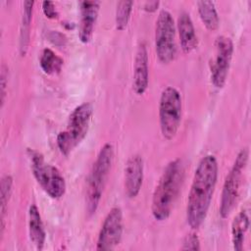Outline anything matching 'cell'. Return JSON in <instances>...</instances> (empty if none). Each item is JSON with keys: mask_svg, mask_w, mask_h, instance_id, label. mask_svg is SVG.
Returning a JSON list of instances; mask_svg holds the SVG:
<instances>
[{"mask_svg": "<svg viewBox=\"0 0 251 251\" xmlns=\"http://www.w3.org/2000/svg\"><path fill=\"white\" fill-rule=\"evenodd\" d=\"M100 3L98 1H81L79 3L80 19L78 25V38L87 44L92 37L95 23L98 18Z\"/></svg>", "mask_w": 251, "mask_h": 251, "instance_id": "12", "label": "cell"}, {"mask_svg": "<svg viewBox=\"0 0 251 251\" xmlns=\"http://www.w3.org/2000/svg\"><path fill=\"white\" fill-rule=\"evenodd\" d=\"M182 102L179 91L174 86L163 89L159 102V120L161 133L167 140H172L181 122Z\"/></svg>", "mask_w": 251, "mask_h": 251, "instance_id": "5", "label": "cell"}, {"mask_svg": "<svg viewBox=\"0 0 251 251\" xmlns=\"http://www.w3.org/2000/svg\"><path fill=\"white\" fill-rule=\"evenodd\" d=\"M159 4L160 2L159 1H149V2H145L144 3V6H143V9L148 12V13H153L155 12L158 7H159Z\"/></svg>", "mask_w": 251, "mask_h": 251, "instance_id": "26", "label": "cell"}, {"mask_svg": "<svg viewBox=\"0 0 251 251\" xmlns=\"http://www.w3.org/2000/svg\"><path fill=\"white\" fill-rule=\"evenodd\" d=\"M49 40L55 45H64L66 43L65 35L58 31H51L49 34Z\"/></svg>", "mask_w": 251, "mask_h": 251, "instance_id": "25", "label": "cell"}, {"mask_svg": "<svg viewBox=\"0 0 251 251\" xmlns=\"http://www.w3.org/2000/svg\"><path fill=\"white\" fill-rule=\"evenodd\" d=\"M176 25L172 14L163 9L160 11L155 25V49L159 61L171 63L176 54Z\"/></svg>", "mask_w": 251, "mask_h": 251, "instance_id": "8", "label": "cell"}, {"mask_svg": "<svg viewBox=\"0 0 251 251\" xmlns=\"http://www.w3.org/2000/svg\"><path fill=\"white\" fill-rule=\"evenodd\" d=\"M144 175L143 160L140 155L128 158L125 168V190L129 198H135L142 186Z\"/></svg>", "mask_w": 251, "mask_h": 251, "instance_id": "11", "label": "cell"}, {"mask_svg": "<svg viewBox=\"0 0 251 251\" xmlns=\"http://www.w3.org/2000/svg\"><path fill=\"white\" fill-rule=\"evenodd\" d=\"M93 107L91 103L85 102L76 106L71 113L67 128L57 135V145L61 153L68 156L87 135Z\"/></svg>", "mask_w": 251, "mask_h": 251, "instance_id": "4", "label": "cell"}, {"mask_svg": "<svg viewBox=\"0 0 251 251\" xmlns=\"http://www.w3.org/2000/svg\"><path fill=\"white\" fill-rule=\"evenodd\" d=\"M28 233L30 240L35 245L36 249L41 250L45 243L46 232L39 210L34 204L28 209Z\"/></svg>", "mask_w": 251, "mask_h": 251, "instance_id": "15", "label": "cell"}, {"mask_svg": "<svg viewBox=\"0 0 251 251\" xmlns=\"http://www.w3.org/2000/svg\"><path fill=\"white\" fill-rule=\"evenodd\" d=\"M232 54V40L225 35L218 36L215 40V55L210 64L211 82L217 88H223L226 84Z\"/></svg>", "mask_w": 251, "mask_h": 251, "instance_id": "9", "label": "cell"}, {"mask_svg": "<svg viewBox=\"0 0 251 251\" xmlns=\"http://www.w3.org/2000/svg\"><path fill=\"white\" fill-rule=\"evenodd\" d=\"M248 149H241L238 152L232 167L230 168L228 174L226 176L220 203V215L223 219L227 218L236 205L244 170L248 162Z\"/></svg>", "mask_w": 251, "mask_h": 251, "instance_id": "7", "label": "cell"}, {"mask_svg": "<svg viewBox=\"0 0 251 251\" xmlns=\"http://www.w3.org/2000/svg\"><path fill=\"white\" fill-rule=\"evenodd\" d=\"M28 156L32 174L38 184L51 198H61L66 192V181L60 171L47 163L43 156L35 150L28 149Z\"/></svg>", "mask_w": 251, "mask_h": 251, "instance_id": "6", "label": "cell"}, {"mask_svg": "<svg viewBox=\"0 0 251 251\" xmlns=\"http://www.w3.org/2000/svg\"><path fill=\"white\" fill-rule=\"evenodd\" d=\"M197 8L200 19L206 28L211 31L218 29L220 25V18L215 3L212 1H198Z\"/></svg>", "mask_w": 251, "mask_h": 251, "instance_id": "18", "label": "cell"}, {"mask_svg": "<svg viewBox=\"0 0 251 251\" xmlns=\"http://www.w3.org/2000/svg\"><path fill=\"white\" fill-rule=\"evenodd\" d=\"M63 59L50 48H44L41 52L39 65L46 75H57L63 67Z\"/></svg>", "mask_w": 251, "mask_h": 251, "instance_id": "19", "label": "cell"}, {"mask_svg": "<svg viewBox=\"0 0 251 251\" xmlns=\"http://www.w3.org/2000/svg\"><path fill=\"white\" fill-rule=\"evenodd\" d=\"M149 83V67H148V53L146 44L141 42L136 50L133 68V81L132 88L137 95H142Z\"/></svg>", "mask_w": 251, "mask_h": 251, "instance_id": "13", "label": "cell"}, {"mask_svg": "<svg viewBox=\"0 0 251 251\" xmlns=\"http://www.w3.org/2000/svg\"><path fill=\"white\" fill-rule=\"evenodd\" d=\"M33 1H25L24 2V10L22 17V25H21V32H20V52L22 56H25L27 50L28 42H29V30L32 19V11H33Z\"/></svg>", "mask_w": 251, "mask_h": 251, "instance_id": "17", "label": "cell"}, {"mask_svg": "<svg viewBox=\"0 0 251 251\" xmlns=\"http://www.w3.org/2000/svg\"><path fill=\"white\" fill-rule=\"evenodd\" d=\"M113 160L114 147L111 143H105L101 147L87 178L85 204L89 216L95 214L99 206Z\"/></svg>", "mask_w": 251, "mask_h": 251, "instance_id": "3", "label": "cell"}, {"mask_svg": "<svg viewBox=\"0 0 251 251\" xmlns=\"http://www.w3.org/2000/svg\"><path fill=\"white\" fill-rule=\"evenodd\" d=\"M1 106L3 107L6 97V87H7V79H8V68L5 64L1 67Z\"/></svg>", "mask_w": 251, "mask_h": 251, "instance_id": "24", "label": "cell"}, {"mask_svg": "<svg viewBox=\"0 0 251 251\" xmlns=\"http://www.w3.org/2000/svg\"><path fill=\"white\" fill-rule=\"evenodd\" d=\"M218 161L214 155H206L199 161L190 186L186 219L190 227L197 229L204 223L218 178Z\"/></svg>", "mask_w": 251, "mask_h": 251, "instance_id": "1", "label": "cell"}, {"mask_svg": "<svg viewBox=\"0 0 251 251\" xmlns=\"http://www.w3.org/2000/svg\"><path fill=\"white\" fill-rule=\"evenodd\" d=\"M181 250H193V251L200 250V240L197 234L195 233L187 234L183 239Z\"/></svg>", "mask_w": 251, "mask_h": 251, "instance_id": "22", "label": "cell"}, {"mask_svg": "<svg viewBox=\"0 0 251 251\" xmlns=\"http://www.w3.org/2000/svg\"><path fill=\"white\" fill-rule=\"evenodd\" d=\"M176 27H177L180 46L182 51L186 54L190 53L197 47L198 39H197L193 22L188 13L182 12L178 16Z\"/></svg>", "mask_w": 251, "mask_h": 251, "instance_id": "14", "label": "cell"}, {"mask_svg": "<svg viewBox=\"0 0 251 251\" xmlns=\"http://www.w3.org/2000/svg\"><path fill=\"white\" fill-rule=\"evenodd\" d=\"M132 1H120L116 8V28L118 30H124L128 25L130 14L132 11Z\"/></svg>", "mask_w": 251, "mask_h": 251, "instance_id": "20", "label": "cell"}, {"mask_svg": "<svg viewBox=\"0 0 251 251\" xmlns=\"http://www.w3.org/2000/svg\"><path fill=\"white\" fill-rule=\"evenodd\" d=\"M249 227V218L246 211H240L231 223V242L234 250L241 251L245 233Z\"/></svg>", "mask_w": 251, "mask_h": 251, "instance_id": "16", "label": "cell"}, {"mask_svg": "<svg viewBox=\"0 0 251 251\" xmlns=\"http://www.w3.org/2000/svg\"><path fill=\"white\" fill-rule=\"evenodd\" d=\"M42 11L46 18L48 19H57L58 12L55 7V4L51 1H43L42 2Z\"/></svg>", "mask_w": 251, "mask_h": 251, "instance_id": "23", "label": "cell"}, {"mask_svg": "<svg viewBox=\"0 0 251 251\" xmlns=\"http://www.w3.org/2000/svg\"><path fill=\"white\" fill-rule=\"evenodd\" d=\"M123 212L120 207H113L105 217L101 226L96 249L113 250L121 242L123 235Z\"/></svg>", "mask_w": 251, "mask_h": 251, "instance_id": "10", "label": "cell"}, {"mask_svg": "<svg viewBox=\"0 0 251 251\" xmlns=\"http://www.w3.org/2000/svg\"><path fill=\"white\" fill-rule=\"evenodd\" d=\"M184 169L180 159L171 161L164 170L153 192L151 211L155 220H167L173 210L183 180Z\"/></svg>", "mask_w": 251, "mask_h": 251, "instance_id": "2", "label": "cell"}, {"mask_svg": "<svg viewBox=\"0 0 251 251\" xmlns=\"http://www.w3.org/2000/svg\"><path fill=\"white\" fill-rule=\"evenodd\" d=\"M12 186H13V178L11 176L6 175L1 179V188H0V211H1V234H3L4 231V217L8 205V201L10 199V195L12 192Z\"/></svg>", "mask_w": 251, "mask_h": 251, "instance_id": "21", "label": "cell"}]
</instances>
